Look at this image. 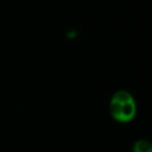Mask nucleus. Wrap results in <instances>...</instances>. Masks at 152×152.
Wrapping results in <instances>:
<instances>
[{
  "label": "nucleus",
  "mask_w": 152,
  "mask_h": 152,
  "mask_svg": "<svg viewBox=\"0 0 152 152\" xmlns=\"http://www.w3.org/2000/svg\"><path fill=\"white\" fill-rule=\"evenodd\" d=\"M110 113L117 122H131L137 116V103L133 96L125 90L117 91L110 98Z\"/></svg>",
  "instance_id": "f257e3e1"
},
{
  "label": "nucleus",
  "mask_w": 152,
  "mask_h": 152,
  "mask_svg": "<svg viewBox=\"0 0 152 152\" xmlns=\"http://www.w3.org/2000/svg\"><path fill=\"white\" fill-rule=\"evenodd\" d=\"M132 152H152V145L148 140H137L132 146Z\"/></svg>",
  "instance_id": "f03ea898"
}]
</instances>
